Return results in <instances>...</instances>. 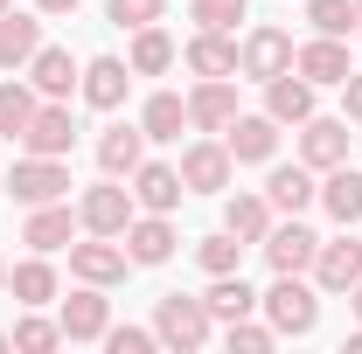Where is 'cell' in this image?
Listing matches in <instances>:
<instances>
[{
    "instance_id": "cell-22",
    "label": "cell",
    "mask_w": 362,
    "mask_h": 354,
    "mask_svg": "<svg viewBox=\"0 0 362 354\" xmlns=\"http://www.w3.org/2000/svg\"><path fill=\"white\" fill-rule=\"evenodd\" d=\"M188 70H195V77H237V42H230V28H195Z\"/></svg>"
},
{
    "instance_id": "cell-12",
    "label": "cell",
    "mask_w": 362,
    "mask_h": 354,
    "mask_svg": "<svg viewBox=\"0 0 362 354\" xmlns=\"http://www.w3.org/2000/svg\"><path fill=\"white\" fill-rule=\"evenodd\" d=\"M126 84H133V63H119V56H98V63H84V77H77L90 111H119L126 104Z\"/></svg>"
},
{
    "instance_id": "cell-13",
    "label": "cell",
    "mask_w": 362,
    "mask_h": 354,
    "mask_svg": "<svg viewBox=\"0 0 362 354\" xmlns=\"http://www.w3.org/2000/svg\"><path fill=\"white\" fill-rule=\"evenodd\" d=\"M230 118H237V84L230 77H202L188 90V126L195 133H223Z\"/></svg>"
},
{
    "instance_id": "cell-11",
    "label": "cell",
    "mask_w": 362,
    "mask_h": 354,
    "mask_svg": "<svg viewBox=\"0 0 362 354\" xmlns=\"http://www.w3.org/2000/svg\"><path fill=\"white\" fill-rule=\"evenodd\" d=\"M349 118H307L300 126V160L314 167V174H327V167H341L349 160Z\"/></svg>"
},
{
    "instance_id": "cell-37",
    "label": "cell",
    "mask_w": 362,
    "mask_h": 354,
    "mask_svg": "<svg viewBox=\"0 0 362 354\" xmlns=\"http://www.w3.org/2000/svg\"><path fill=\"white\" fill-rule=\"evenodd\" d=\"M272 341H279V326H258L251 312H244V319H230V348H237V354H265Z\"/></svg>"
},
{
    "instance_id": "cell-39",
    "label": "cell",
    "mask_w": 362,
    "mask_h": 354,
    "mask_svg": "<svg viewBox=\"0 0 362 354\" xmlns=\"http://www.w3.org/2000/svg\"><path fill=\"white\" fill-rule=\"evenodd\" d=\"M105 348L112 354H146L153 348V326H105Z\"/></svg>"
},
{
    "instance_id": "cell-18",
    "label": "cell",
    "mask_w": 362,
    "mask_h": 354,
    "mask_svg": "<svg viewBox=\"0 0 362 354\" xmlns=\"http://www.w3.org/2000/svg\"><path fill=\"white\" fill-rule=\"evenodd\" d=\"M265 111L279 126H307V118H314V84H307L300 70H279L265 84Z\"/></svg>"
},
{
    "instance_id": "cell-20",
    "label": "cell",
    "mask_w": 362,
    "mask_h": 354,
    "mask_svg": "<svg viewBox=\"0 0 362 354\" xmlns=\"http://www.w3.org/2000/svg\"><path fill=\"white\" fill-rule=\"evenodd\" d=\"M126 257L133 264H168L175 257V222L168 216H133L126 222Z\"/></svg>"
},
{
    "instance_id": "cell-44",
    "label": "cell",
    "mask_w": 362,
    "mask_h": 354,
    "mask_svg": "<svg viewBox=\"0 0 362 354\" xmlns=\"http://www.w3.org/2000/svg\"><path fill=\"white\" fill-rule=\"evenodd\" d=\"M356 35H362V0H356Z\"/></svg>"
},
{
    "instance_id": "cell-40",
    "label": "cell",
    "mask_w": 362,
    "mask_h": 354,
    "mask_svg": "<svg viewBox=\"0 0 362 354\" xmlns=\"http://www.w3.org/2000/svg\"><path fill=\"white\" fill-rule=\"evenodd\" d=\"M341 118H349V126L362 118V70H349V77H341Z\"/></svg>"
},
{
    "instance_id": "cell-26",
    "label": "cell",
    "mask_w": 362,
    "mask_h": 354,
    "mask_svg": "<svg viewBox=\"0 0 362 354\" xmlns=\"http://www.w3.org/2000/svg\"><path fill=\"white\" fill-rule=\"evenodd\" d=\"M223 229L237 236V243H265L272 236V202L265 195H230L223 202Z\"/></svg>"
},
{
    "instance_id": "cell-27",
    "label": "cell",
    "mask_w": 362,
    "mask_h": 354,
    "mask_svg": "<svg viewBox=\"0 0 362 354\" xmlns=\"http://www.w3.org/2000/svg\"><path fill=\"white\" fill-rule=\"evenodd\" d=\"M139 160H146V133H139V126H112V133L98 139V167H105L112 181L133 174Z\"/></svg>"
},
{
    "instance_id": "cell-29",
    "label": "cell",
    "mask_w": 362,
    "mask_h": 354,
    "mask_svg": "<svg viewBox=\"0 0 362 354\" xmlns=\"http://www.w3.org/2000/svg\"><path fill=\"white\" fill-rule=\"evenodd\" d=\"M175 70V35L153 21V28H133V77H160Z\"/></svg>"
},
{
    "instance_id": "cell-41",
    "label": "cell",
    "mask_w": 362,
    "mask_h": 354,
    "mask_svg": "<svg viewBox=\"0 0 362 354\" xmlns=\"http://www.w3.org/2000/svg\"><path fill=\"white\" fill-rule=\"evenodd\" d=\"M35 14H77V0H35Z\"/></svg>"
},
{
    "instance_id": "cell-6",
    "label": "cell",
    "mask_w": 362,
    "mask_h": 354,
    "mask_svg": "<svg viewBox=\"0 0 362 354\" xmlns=\"http://www.w3.org/2000/svg\"><path fill=\"white\" fill-rule=\"evenodd\" d=\"M237 70H244L251 84H272L279 70H293V35H286V28H251L244 49H237Z\"/></svg>"
},
{
    "instance_id": "cell-46",
    "label": "cell",
    "mask_w": 362,
    "mask_h": 354,
    "mask_svg": "<svg viewBox=\"0 0 362 354\" xmlns=\"http://www.w3.org/2000/svg\"><path fill=\"white\" fill-rule=\"evenodd\" d=\"M7 7H14V0H0V14H7Z\"/></svg>"
},
{
    "instance_id": "cell-34",
    "label": "cell",
    "mask_w": 362,
    "mask_h": 354,
    "mask_svg": "<svg viewBox=\"0 0 362 354\" xmlns=\"http://www.w3.org/2000/svg\"><path fill=\"white\" fill-rule=\"evenodd\" d=\"M307 21H314V35H349L356 28V0H307Z\"/></svg>"
},
{
    "instance_id": "cell-17",
    "label": "cell",
    "mask_w": 362,
    "mask_h": 354,
    "mask_svg": "<svg viewBox=\"0 0 362 354\" xmlns=\"http://www.w3.org/2000/svg\"><path fill=\"white\" fill-rule=\"evenodd\" d=\"M293 70H300V77H307V84H341V77H349V70H356V63H349V49H341V35H314V42L307 49H293Z\"/></svg>"
},
{
    "instance_id": "cell-7",
    "label": "cell",
    "mask_w": 362,
    "mask_h": 354,
    "mask_svg": "<svg viewBox=\"0 0 362 354\" xmlns=\"http://www.w3.org/2000/svg\"><path fill=\"white\" fill-rule=\"evenodd\" d=\"M230 146L223 139H195L188 153H181V181H188V195H223L230 188Z\"/></svg>"
},
{
    "instance_id": "cell-47",
    "label": "cell",
    "mask_w": 362,
    "mask_h": 354,
    "mask_svg": "<svg viewBox=\"0 0 362 354\" xmlns=\"http://www.w3.org/2000/svg\"><path fill=\"white\" fill-rule=\"evenodd\" d=\"M0 285H7V264H0Z\"/></svg>"
},
{
    "instance_id": "cell-21",
    "label": "cell",
    "mask_w": 362,
    "mask_h": 354,
    "mask_svg": "<svg viewBox=\"0 0 362 354\" xmlns=\"http://www.w3.org/2000/svg\"><path fill=\"white\" fill-rule=\"evenodd\" d=\"M77 229H84V222L70 216V209H63V202H42V209H35V216H28V229H21V243H28V250H70V236H77Z\"/></svg>"
},
{
    "instance_id": "cell-23",
    "label": "cell",
    "mask_w": 362,
    "mask_h": 354,
    "mask_svg": "<svg viewBox=\"0 0 362 354\" xmlns=\"http://www.w3.org/2000/svg\"><path fill=\"white\" fill-rule=\"evenodd\" d=\"M320 209L341 222V229L362 222V174L349 167V160H341V167H327V181H320Z\"/></svg>"
},
{
    "instance_id": "cell-35",
    "label": "cell",
    "mask_w": 362,
    "mask_h": 354,
    "mask_svg": "<svg viewBox=\"0 0 362 354\" xmlns=\"http://www.w3.org/2000/svg\"><path fill=\"white\" fill-rule=\"evenodd\" d=\"M14 348H21V354L63 348V319H21V326H14Z\"/></svg>"
},
{
    "instance_id": "cell-36",
    "label": "cell",
    "mask_w": 362,
    "mask_h": 354,
    "mask_svg": "<svg viewBox=\"0 0 362 354\" xmlns=\"http://www.w3.org/2000/svg\"><path fill=\"white\" fill-rule=\"evenodd\" d=\"M244 7H251V0H195V7H188V21H195V28H237V21H244Z\"/></svg>"
},
{
    "instance_id": "cell-45",
    "label": "cell",
    "mask_w": 362,
    "mask_h": 354,
    "mask_svg": "<svg viewBox=\"0 0 362 354\" xmlns=\"http://www.w3.org/2000/svg\"><path fill=\"white\" fill-rule=\"evenodd\" d=\"M0 348H14V334H0Z\"/></svg>"
},
{
    "instance_id": "cell-15",
    "label": "cell",
    "mask_w": 362,
    "mask_h": 354,
    "mask_svg": "<svg viewBox=\"0 0 362 354\" xmlns=\"http://www.w3.org/2000/svg\"><path fill=\"white\" fill-rule=\"evenodd\" d=\"M314 285H320V292H356V285H362V243H356V236L314 250Z\"/></svg>"
},
{
    "instance_id": "cell-42",
    "label": "cell",
    "mask_w": 362,
    "mask_h": 354,
    "mask_svg": "<svg viewBox=\"0 0 362 354\" xmlns=\"http://www.w3.org/2000/svg\"><path fill=\"white\" fill-rule=\"evenodd\" d=\"M349 354H362V326H356V334H349Z\"/></svg>"
},
{
    "instance_id": "cell-14",
    "label": "cell",
    "mask_w": 362,
    "mask_h": 354,
    "mask_svg": "<svg viewBox=\"0 0 362 354\" xmlns=\"http://www.w3.org/2000/svg\"><path fill=\"white\" fill-rule=\"evenodd\" d=\"M56 319H63V341H105V326H112V306H105V285H84V292H70Z\"/></svg>"
},
{
    "instance_id": "cell-10",
    "label": "cell",
    "mask_w": 362,
    "mask_h": 354,
    "mask_svg": "<svg viewBox=\"0 0 362 354\" xmlns=\"http://www.w3.org/2000/svg\"><path fill=\"white\" fill-rule=\"evenodd\" d=\"M21 146H28V153H49V160H63V153L77 146V126H70V104H63V97L35 104V118H28Z\"/></svg>"
},
{
    "instance_id": "cell-33",
    "label": "cell",
    "mask_w": 362,
    "mask_h": 354,
    "mask_svg": "<svg viewBox=\"0 0 362 354\" xmlns=\"http://www.w3.org/2000/svg\"><path fill=\"white\" fill-rule=\"evenodd\" d=\"M195 257H202V271H209V278H223V271L244 264V243H237L230 229H216V236H202V243H195Z\"/></svg>"
},
{
    "instance_id": "cell-3",
    "label": "cell",
    "mask_w": 362,
    "mask_h": 354,
    "mask_svg": "<svg viewBox=\"0 0 362 354\" xmlns=\"http://www.w3.org/2000/svg\"><path fill=\"white\" fill-rule=\"evenodd\" d=\"M133 188H119V181L105 174L98 181V188H84V195H77V222H84L90 236H126V222H133Z\"/></svg>"
},
{
    "instance_id": "cell-28",
    "label": "cell",
    "mask_w": 362,
    "mask_h": 354,
    "mask_svg": "<svg viewBox=\"0 0 362 354\" xmlns=\"http://www.w3.org/2000/svg\"><path fill=\"white\" fill-rule=\"evenodd\" d=\"M181 126H188V97L153 90V97H146V111H139V133H146V139H181Z\"/></svg>"
},
{
    "instance_id": "cell-30",
    "label": "cell",
    "mask_w": 362,
    "mask_h": 354,
    "mask_svg": "<svg viewBox=\"0 0 362 354\" xmlns=\"http://www.w3.org/2000/svg\"><path fill=\"white\" fill-rule=\"evenodd\" d=\"M202 306H209V319H244V312L258 306V292H251V285H244V278H237V271H223V278H216V285H209V292H202Z\"/></svg>"
},
{
    "instance_id": "cell-9",
    "label": "cell",
    "mask_w": 362,
    "mask_h": 354,
    "mask_svg": "<svg viewBox=\"0 0 362 354\" xmlns=\"http://www.w3.org/2000/svg\"><path fill=\"white\" fill-rule=\"evenodd\" d=\"M126 243L119 236H90V243H70V271L84 278V285H119L126 278Z\"/></svg>"
},
{
    "instance_id": "cell-2",
    "label": "cell",
    "mask_w": 362,
    "mask_h": 354,
    "mask_svg": "<svg viewBox=\"0 0 362 354\" xmlns=\"http://www.w3.org/2000/svg\"><path fill=\"white\" fill-rule=\"evenodd\" d=\"M258 306L272 312L279 334H314V319H320V299H314V285H307L300 271H279V285H272Z\"/></svg>"
},
{
    "instance_id": "cell-16",
    "label": "cell",
    "mask_w": 362,
    "mask_h": 354,
    "mask_svg": "<svg viewBox=\"0 0 362 354\" xmlns=\"http://www.w3.org/2000/svg\"><path fill=\"white\" fill-rule=\"evenodd\" d=\"M314 250H320V236H314L300 216L279 222V229L265 236V264H272V271H314Z\"/></svg>"
},
{
    "instance_id": "cell-19",
    "label": "cell",
    "mask_w": 362,
    "mask_h": 354,
    "mask_svg": "<svg viewBox=\"0 0 362 354\" xmlns=\"http://www.w3.org/2000/svg\"><path fill=\"white\" fill-rule=\"evenodd\" d=\"M265 202L272 209H286V216H307L320 202V181H314V167L300 160V167H272V181H265Z\"/></svg>"
},
{
    "instance_id": "cell-38",
    "label": "cell",
    "mask_w": 362,
    "mask_h": 354,
    "mask_svg": "<svg viewBox=\"0 0 362 354\" xmlns=\"http://www.w3.org/2000/svg\"><path fill=\"white\" fill-rule=\"evenodd\" d=\"M168 14V0H112V21L119 28H153Z\"/></svg>"
},
{
    "instance_id": "cell-5",
    "label": "cell",
    "mask_w": 362,
    "mask_h": 354,
    "mask_svg": "<svg viewBox=\"0 0 362 354\" xmlns=\"http://www.w3.org/2000/svg\"><path fill=\"white\" fill-rule=\"evenodd\" d=\"M223 146H230V160L265 167L272 153H279V118H272V111H237V118L223 126Z\"/></svg>"
},
{
    "instance_id": "cell-1",
    "label": "cell",
    "mask_w": 362,
    "mask_h": 354,
    "mask_svg": "<svg viewBox=\"0 0 362 354\" xmlns=\"http://www.w3.org/2000/svg\"><path fill=\"white\" fill-rule=\"evenodd\" d=\"M209 334H216V319H209V306H202V299H181V292H168V299H160V312H153V341H160V348L195 354Z\"/></svg>"
},
{
    "instance_id": "cell-8",
    "label": "cell",
    "mask_w": 362,
    "mask_h": 354,
    "mask_svg": "<svg viewBox=\"0 0 362 354\" xmlns=\"http://www.w3.org/2000/svg\"><path fill=\"white\" fill-rule=\"evenodd\" d=\"M181 195H188L181 167H168V160H139V167H133V202L146 209V216H168V209H181Z\"/></svg>"
},
{
    "instance_id": "cell-32",
    "label": "cell",
    "mask_w": 362,
    "mask_h": 354,
    "mask_svg": "<svg viewBox=\"0 0 362 354\" xmlns=\"http://www.w3.org/2000/svg\"><path fill=\"white\" fill-rule=\"evenodd\" d=\"M7 292H14L21 306H49V299H56V271L42 264V250H35L28 264H14V271H7Z\"/></svg>"
},
{
    "instance_id": "cell-43",
    "label": "cell",
    "mask_w": 362,
    "mask_h": 354,
    "mask_svg": "<svg viewBox=\"0 0 362 354\" xmlns=\"http://www.w3.org/2000/svg\"><path fill=\"white\" fill-rule=\"evenodd\" d=\"M349 306H356V319H362V285H356V292H349Z\"/></svg>"
},
{
    "instance_id": "cell-25",
    "label": "cell",
    "mask_w": 362,
    "mask_h": 354,
    "mask_svg": "<svg viewBox=\"0 0 362 354\" xmlns=\"http://www.w3.org/2000/svg\"><path fill=\"white\" fill-rule=\"evenodd\" d=\"M77 77H84V70L70 63V49H35V56H28V84L42 90V97H70Z\"/></svg>"
},
{
    "instance_id": "cell-4",
    "label": "cell",
    "mask_w": 362,
    "mask_h": 354,
    "mask_svg": "<svg viewBox=\"0 0 362 354\" xmlns=\"http://www.w3.org/2000/svg\"><path fill=\"white\" fill-rule=\"evenodd\" d=\"M7 188H14V202L42 209V202H63V195H70V167H63V160H49V153H28V160H14Z\"/></svg>"
},
{
    "instance_id": "cell-31",
    "label": "cell",
    "mask_w": 362,
    "mask_h": 354,
    "mask_svg": "<svg viewBox=\"0 0 362 354\" xmlns=\"http://www.w3.org/2000/svg\"><path fill=\"white\" fill-rule=\"evenodd\" d=\"M35 104H42V90L21 84V77H7V84H0V133L21 139V133H28V118H35Z\"/></svg>"
},
{
    "instance_id": "cell-24",
    "label": "cell",
    "mask_w": 362,
    "mask_h": 354,
    "mask_svg": "<svg viewBox=\"0 0 362 354\" xmlns=\"http://www.w3.org/2000/svg\"><path fill=\"white\" fill-rule=\"evenodd\" d=\"M35 49H42V21L21 14V7H7V14H0V70H21Z\"/></svg>"
}]
</instances>
